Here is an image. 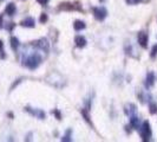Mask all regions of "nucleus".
<instances>
[{
	"label": "nucleus",
	"mask_w": 157,
	"mask_h": 142,
	"mask_svg": "<svg viewBox=\"0 0 157 142\" xmlns=\"http://www.w3.org/2000/svg\"><path fill=\"white\" fill-rule=\"evenodd\" d=\"M41 61H43V58H41V56L39 53H32L27 58H25L24 65L26 68L31 69V70H34V69H37L40 64H41Z\"/></svg>",
	"instance_id": "f257e3e1"
},
{
	"label": "nucleus",
	"mask_w": 157,
	"mask_h": 142,
	"mask_svg": "<svg viewBox=\"0 0 157 142\" xmlns=\"http://www.w3.org/2000/svg\"><path fill=\"white\" fill-rule=\"evenodd\" d=\"M140 134H141V137L143 141H150L151 139V128H150V123L148 121H144L142 123V126L140 127Z\"/></svg>",
	"instance_id": "f03ea898"
},
{
	"label": "nucleus",
	"mask_w": 157,
	"mask_h": 142,
	"mask_svg": "<svg viewBox=\"0 0 157 142\" xmlns=\"http://www.w3.org/2000/svg\"><path fill=\"white\" fill-rule=\"evenodd\" d=\"M31 45L37 47V49H39L41 51H45V52H48V50H50V43L47 41L46 38H40L39 40L33 41Z\"/></svg>",
	"instance_id": "7ed1b4c3"
},
{
	"label": "nucleus",
	"mask_w": 157,
	"mask_h": 142,
	"mask_svg": "<svg viewBox=\"0 0 157 142\" xmlns=\"http://www.w3.org/2000/svg\"><path fill=\"white\" fill-rule=\"evenodd\" d=\"M94 11V16L97 20H104L106 17H108V11L105 7H94L92 8Z\"/></svg>",
	"instance_id": "20e7f679"
},
{
	"label": "nucleus",
	"mask_w": 157,
	"mask_h": 142,
	"mask_svg": "<svg viewBox=\"0 0 157 142\" xmlns=\"http://www.w3.org/2000/svg\"><path fill=\"white\" fill-rule=\"evenodd\" d=\"M25 110L27 111V112H30L32 116H36V117L39 118V120H44V118L46 117V114L41 110V109H32L30 107H26Z\"/></svg>",
	"instance_id": "39448f33"
},
{
	"label": "nucleus",
	"mask_w": 157,
	"mask_h": 142,
	"mask_svg": "<svg viewBox=\"0 0 157 142\" xmlns=\"http://www.w3.org/2000/svg\"><path fill=\"white\" fill-rule=\"evenodd\" d=\"M137 40H138V44L141 45L143 49H147L148 47V34L145 32H138L137 34Z\"/></svg>",
	"instance_id": "423d86ee"
},
{
	"label": "nucleus",
	"mask_w": 157,
	"mask_h": 142,
	"mask_svg": "<svg viewBox=\"0 0 157 142\" xmlns=\"http://www.w3.org/2000/svg\"><path fill=\"white\" fill-rule=\"evenodd\" d=\"M20 25L24 26V27H30V29H32V27L36 26V22H34V19L32 17H27V18H25L23 22L20 23Z\"/></svg>",
	"instance_id": "0eeeda50"
},
{
	"label": "nucleus",
	"mask_w": 157,
	"mask_h": 142,
	"mask_svg": "<svg viewBox=\"0 0 157 142\" xmlns=\"http://www.w3.org/2000/svg\"><path fill=\"white\" fill-rule=\"evenodd\" d=\"M155 83V73L154 72H148L147 73V78H145V87L151 88Z\"/></svg>",
	"instance_id": "6e6552de"
},
{
	"label": "nucleus",
	"mask_w": 157,
	"mask_h": 142,
	"mask_svg": "<svg viewBox=\"0 0 157 142\" xmlns=\"http://www.w3.org/2000/svg\"><path fill=\"white\" fill-rule=\"evenodd\" d=\"M16 12H17V7L13 2H10L7 6H6V8H5V13L10 17L14 16V14H16Z\"/></svg>",
	"instance_id": "1a4fd4ad"
},
{
	"label": "nucleus",
	"mask_w": 157,
	"mask_h": 142,
	"mask_svg": "<svg viewBox=\"0 0 157 142\" xmlns=\"http://www.w3.org/2000/svg\"><path fill=\"white\" fill-rule=\"evenodd\" d=\"M130 126L135 128V129H140V118L135 115H131L130 116Z\"/></svg>",
	"instance_id": "9d476101"
},
{
	"label": "nucleus",
	"mask_w": 157,
	"mask_h": 142,
	"mask_svg": "<svg viewBox=\"0 0 157 142\" xmlns=\"http://www.w3.org/2000/svg\"><path fill=\"white\" fill-rule=\"evenodd\" d=\"M75 43L78 47H84L86 45V39L83 37V36H77L75 38Z\"/></svg>",
	"instance_id": "9b49d317"
},
{
	"label": "nucleus",
	"mask_w": 157,
	"mask_h": 142,
	"mask_svg": "<svg viewBox=\"0 0 157 142\" xmlns=\"http://www.w3.org/2000/svg\"><path fill=\"white\" fill-rule=\"evenodd\" d=\"M126 115H129V116H131V115H134L135 112H136V105L135 104H126L125 105V109H124Z\"/></svg>",
	"instance_id": "f8f14e48"
},
{
	"label": "nucleus",
	"mask_w": 157,
	"mask_h": 142,
	"mask_svg": "<svg viewBox=\"0 0 157 142\" xmlns=\"http://www.w3.org/2000/svg\"><path fill=\"white\" fill-rule=\"evenodd\" d=\"M85 23L84 22H82V20H76L75 24H73V29L76 30V31H80V30H84L85 29Z\"/></svg>",
	"instance_id": "ddd939ff"
},
{
	"label": "nucleus",
	"mask_w": 157,
	"mask_h": 142,
	"mask_svg": "<svg viewBox=\"0 0 157 142\" xmlns=\"http://www.w3.org/2000/svg\"><path fill=\"white\" fill-rule=\"evenodd\" d=\"M19 45H20L19 39L16 38V37H11V47H12V50L17 51V50H18V47H19Z\"/></svg>",
	"instance_id": "4468645a"
},
{
	"label": "nucleus",
	"mask_w": 157,
	"mask_h": 142,
	"mask_svg": "<svg viewBox=\"0 0 157 142\" xmlns=\"http://www.w3.org/2000/svg\"><path fill=\"white\" fill-rule=\"evenodd\" d=\"M80 112H82V115H83L84 120L86 121V122L89 123V124H90V126H92V122H91V120H90V116H89L87 109H86V110H85V109H82V110H80Z\"/></svg>",
	"instance_id": "2eb2a0df"
},
{
	"label": "nucleus",
	"mask_w": 157,
	"mask_h": 142,
	"mask_svg": "<svg viewBox=\"0 0 157 142\" xmlns=\"http://www.w3.org/2000/svg\"><path fill=\"white\" fill-rule=\"evenodd\" d=\"M71 134H72V129H67L66 130V133L64 135L63 137H62V141H72V137H71Z\"/></svg>",
	"instance_id": "dca6fc26"
},
{
	"label": "nucleus",
	"mask_w": 157,
	"mask_h": 142,
	"mask_svg": "<svg viewBox=\"0 0 157 142\" xmlns=\"http://www.w3.org/2000/svg\"><path fill=\"white\" fill-rule=\"evenodd\" d=\"M149 111H150V114H152V115L157 114V103H155V102L149 103Z\"/></svg>",
	"instance_id": "f3484780"
},
{
	"label": "nucleus",
	"mask_w": 157,
	"mask_h": 142,
	"mask_svg": "<svg viewBox=\"0 0 157 142\" xmlns=\"http://www.w3.org/2000/svg\"><path fill=\"white\" fill-rule=\"evenodd\" d=\"M59 8H60V10H73L75 6H73L72 4H69V2H64V4H62V5L59 6Z\"/></svg>",
	"instance_id": "a211bd4d"
},
{
	"label": "nucleus",
	"mask_w": 157,
	"mask_h": 142,
	"mask_svg": "<svg viewBox=\"0 0 157 142\" xmlns=\"http://www.w3.org/2000/svg\"><path fill=\"white\" fill-rule=\"evenodd\" d=\"M0 58H1V59H5V58H6L5 50H4V44H2L1 40H0Z\"/></svg>",
	"instance_id": "6ab92c4d"
},
{
	"label": "nucleus",
	"mask_w": 157,
	"mask_h": 142,
	"mask_svg": "<svg viewBox=\"0 0 157 142\" xmlns=\"http://www.w3.org/2000/svg\"><path fill=\"white\" fill-rule=\"evenodd\" d=\"M156 56H157V44L154 45L152 50H151V53H150V57H151V58H155Z\"/></svg>",
	"instance_id": "aec40b11"
},
{
	"label": "nucleus",
	"mask_w": 157,
	"mask_h": 142,
	"mask_svg": "<svg viewBox=\"0 0 157 142\" xmlns=\"http://www.w3.org/2000/svg\"><path fill=\"white\" fill-rule=\"evenodd\" d=\"M14 26H16V24L14 23H8V25H6V29H7V31H12L13 29H14Z\"/></svg>",
	"instance_id": "412c9836"
},
{
	"label": "nucleus",
	"mask_w": 157,
	"mask_h": 142,
	"mask_svg": "<svg viewBox=\"0 0 157 142\" xmlns=\"http://www.w3.org/2000/svg\"><path fill=\"white\" fill-rule=\"evenodd\" d=\"M47 22V14L46 13H43L40 16V23H46Z\"/></svg>",
	"instance_id": "4be33fe9"
},
{
	"label": "nucleus",
	"mask_w": 157,
	"mask_h": 142,
	"mask_svg": "<svg viewBox=\"0 0 157 142\" xmlns=\"http://www.w3.org/2000/svg\"><path fill=\"white\" fill-rule=\"evenodd\" d=\"M126 2L129 4V5H136V4H138V2H141L142 0H125Z\"/></svg>",
	"instance_id": "5701e85b"
},
{
	"label": "nucleus",
	"mask_w": 157,
	"mask_h": 142,
	"mask_svg": "<svg viewBox=\"0 0 157 142\" xmlns=\"http://www.w3.org/2000/svg\"><path fill=\"white\" fill-rule=\"evenodd\" d=\"M37 1L39 2L40 5H44V6H45V5L48 4V1H50V0H37Z\"/></svg>",
	"instance_id": "b1692460"
},
{
	"label": "nucleus",
	"mask_w": 157,
	"mask_h": 142,
	"mask_svg": "<svg viewBox=\"0 0 157 142\" xmlns=\"http://www.w3.org/2000/svg\"><path fill=\"white\" fill-rule=\"evenodd\" d=\"M52 114H56L57 118H58V120H60V112H59L58 110H53V111H52Z\"/></svg>",
	"instance_id": "393cba45"
},
{
	"label": "nucleus",
	"mask_w": 157,
	"mask_h": 142,
	"mask_svg": "<svg viewBox=\"0 0 157 142\" xmlns=\"http://www.w3.org/2000/svg\"><path fill=\"white\" fill-rule=\"evenodd\" d=\"M2 24H4V18H2V16H0V29L2 27Z\"/></svg>",
	"instance_id": "a878e982"
},
{
	"label": "nucleus",
	"mask_w": 157,
	"mask_h": 142,
	"mask_svg": "<svg viewBox=\"0 0 157 142\" xmlns=\"http://www.w3.org/2000/svg\"><path fill=\"white\" fill-rule=\"evenodd\" d=\"M101 1H103V0H101Z\"/></svg>",
	"instance_id": "bb28decb"
}]
</instances>
